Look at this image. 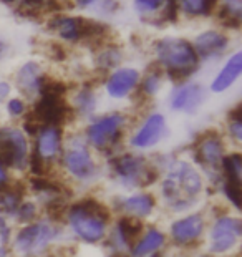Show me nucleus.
Listing matches in <instances>:
<instances>
[{
	"label": "nucleus",
	"mask_w": 242,
	"mask_h": 257,
	"mask_svg": "<svg viewBox=\"0 0 242 257\" xmlns=\"http://www.w3.org/2000/svg\"><path fill=\"white\" fill-rule=\"evenodd\" d=\"M155 57L156 65L163 68L164 75H168L173 81H181L194 75L199 68L192 43L184 38L164 37L155 42Z\"/></svg>",
	"instance_id": "nucleus-1"
},
{
	"label": "nucleus",
	"mask_w": 242,
	"mask_h": 257,
	"mask_svg": "<svg viewBox=\"0 0 242 257\" xmlns=\"http://www.w3.org/2000/svg\"><path fill=\"white\" fill-rule=\"evenodd\" d=\"M202 191V178L188 161L176 160L164 178L161 193L176 211L188 209L191 199Z\"/></svg>",
	"instance_id": "nucleus-2"
},
{
	"label": "nucleus",
	"mask_w": 242,
	"mask_h": 257,
	"mask_svg": "<svg viewBox=\"0 0 242 257\" xmlns=\"http://www.w3.org/2000/svg\"><path fill=\"white\" fill-rule=\"evenodd\" d=\"M101 212L106 211L96 201H85L81 204H76L68 214L71 231L85 242L93 244L101 240L106 234L108 219V216L101 214Z\"/></svg>",
	"instance_id": "nucleus-3"
},
{
	"label": "nucleus",
	"mask_w": 242,
	"mask_h": 257,
	"mask_svg": "<svg viewBox=\"0 0 242 257\" xmlns=\"http://www.w3.org/2000/svg\"><path fill=\"white\" fill-rule=\"evenodd\" d=\"M125 116L121 113H109L95 119L86 128V140L96 150H108L119 141L123 135Z\"/></svg>",
	"instance_id": "nucleus-4"
},
{
	"label": "nucleus",
	"mask_w": 242,
	"mask_h": 257,
	"mask_svg": "<svg viewBox=\"0 0 242 257\" xmlns=\"http://www.w3.org/2000/svg\"><path fill=\"white\" fill-rule=\"evenodd\" d=\"M0 161L12 168H24L29 161V141L15 126L0 128Z\"/></svg>",
	"instance_id": "nucleus-5"
},
{
	"label": "nucleus",
	"mask_w": 242,
	"mask_h": 257,
	"mask_svg": "<svg viewBox=\"0 0 242 257\" xmlns=\"http://www.w3.org/2000/svg\"><path fill=\"white\" fill-rule=\"evenodd\" d=\"M242 236V222L237 217L222 216L214 222L211 231V244L209 252L214 255H221L232 250L237 245Z\"/></svg>",
	"instance_id": "nucleus-6"
},
{
	"label": "nucleus",
	"mask_w": 242,
	"mask_h": 257,
	"mask_svg": "<svg viewBox=\"0 0 242 257\" xmlns=\"http://www.w3.org/2000/svg\"><path fill=\"white\" fill-rule=\"evenodd\" d=\"M63 165L73 178L90 181L96 176V163L83 141H71L63 155Z\"/></svg>",
	"instance_id": "nucleus-7"
},
{
	"label": "nucleus",
	"mask_w": 242,
	"mask_h": 257,
	"mask_svg": "<svg viewBox=\"0 0 242 257\" xmlns=\"http://www.w3.org/2000/svg\"><path fill=\"white\" fill-rule=\"evenodd\" d=\"M55 227L50 224H30L15 237L14 249L19 254H40L43 249L47 247L48 242L55 237Z\"/></svg>",
	"instance_id": "nucleus-8"
},
{
	"label": "nucleus",
	"mask_w": 242,
	"mask_h": 257,
	"mask_svg": "<svg viewBox=\"0 0 242 257\" xmlns=\"http://www.w3.org/2000/svg\"><path fill=\"white\" fill-rule=\"evenodd\" d=\"M192 48H194L199 62H211V60L221 58L230 47V38L221 30H204L194 38Z\"/></svg>",
	"instance_id": "nucleus-9"
},
{
	"label": "nucleus",
	"mask_w": 242,
	"mask_h": 257,
	"mask_svg": "<svg viewBox=\"0 0 242 257\" xmlns=\"http://www.w3.org/2000/svg\"><path fill=\"white\" fill-rule=\"evenodd\" d=\"M113 171L123 184H128V188H133L136 184H148L150 179V168L140 156L125 155L113 160Z\"/></svg>",
	"instance_id": "nucleus-10"
},
{
	"label": "nucleus",
	"mask_w": 242,
	"mask_h": 257,
	"mask_svg": "<svg viewBox=\"0 0 242 257\" xmlns=\"http://www.w3.org/2000/svg\"><path fill=\"white\" fill-rule=\"evenodd\" d=\"M206 101V88L201 83L178 85L169 95V106L173 111L196 113Z\"/></svg>",
	"instance_id": "nucleus-11"
},
{
	"label": "nucleus",
	"mask_w": 242,
	"mask_h": 257,
	"mask_svg": "<svg viewBox=\"0 0 242 257\" xmlns=\"http://www.w3.org/2000/svg\"><path fill=\"white\" fill-rule=\"evenodd\" d=\"M166 135V118L161 113L148 114L140 130L131 138V146L136 150H148L156 146Z\"/></svg>",
	"instance_id": "nucleus-12"
},
{
	"label": "nucleus",
	"mask_w": 242,
	"mask_h": 257,
	"mask_svg": "<svg viewBox=\"0 0 242 257\" xmlns=\"http://www.w3.org/2000/svg\"><path fill=\"white\" fill-rule=\"evenodd\" d=\"M141 75L136 68L131 67H121L116 68L104 81V90H106L108 96L113 100H123V98L130 96L131 93L136 90L140 85Z\"/></svg>",
	"instance_id": "nucleus-13"
},
{
	"label": "nucleus",
	"mask_w": 242,
	"mask_h": 257,
	"mask_svg": "<svg viewBox=\"0 0 242 257\" xmlns=\"http://www.w3.org/2000/svg\"><path fill=\"white\" fill-rule=\"evenodd\" d=\"M43 81H45V73L42 65L35 60L25 62L15 73V86L27 98H37L40 95Z\"/></svg>",
	"instance_id": "nucleus-14"
},
{
	"label": "nucleus",
	"mask_w": 242,
	"mask_h": 257,
	"mask_svg": "<svg viewBox=\"0 0 242 257\" xmlns=\"http://www.w3.org/2000/svg\"><path fill=\"white\" fill-rule=\"evenodd\" d=\"M196 158L204 168L219 169L224 160V143L221 136L204 135L196 146Z\"/></svg>",
	"instance_id": "nucleus-15"
},
{
	"label": "nucleus",
	"mask_w": 242,
	"mask_h": 257,
	"mask_svg": "<svg viewBox=\"0 0 242 257\" xmlns=\"http://www.w3.org/2000/svg\"><path fill=\"white\" fill-rule=\"evenodd\" d=\"M240 75H242V52L237 50L225 60L222 68L214 76V80L211 81V91L212 93L227 91L240 78Z\"/></svg>",
	"instance_id": "nucleus-16"
},
{
	"label": "nucleus",
	"mask_w": 242,
	"mask_h": 257,
	"mask_svg": "<svg viewBox=\"0 0 242 257\" xmlns=\"http://www.w3.org/2000/svg\"><path fill=\"white\" fill-rule=\"evenodd\" d=\"M204 231V219L201 214H189L174 221L171 226V236L176 242L188 244L196 240Z\"/></svg>",
	"instance_id": "nucleus-17"
},
{
	"label": "nucleus",
	"mask_w": 242,
	"mask_h": 257,
	"mask_svg": "<svg viewBox=\"0 0 242 257\" xmlns=\"http://www.w3.org/2000/svg\"><path fill=\"white\" fill-rule=\"evenodd\" d=\"M62 146V131L58 126H43L37 133V155L42 161L53 160Z\"/></svg>",
	"instance_id": "nucleus-18"
},
{
	"label": "nucleus",
	"mask_w": 242,
	"mask_h": 257,
	"mask_svg": "<svg viewBox=\"0 0 242 257\" xmlns=\"http://www.w3.org/2000/svg\"><path fill=\"white\" fill-rule=\"evenodd\" d=\"M48 29L53 30L65 42H80L81 40V17L73 15H55L48 24Z\"/></svg>",
	"instance_id": "nucleus-19"
},
{
	"label": "nucleus",
	"mask_w": 242,
	"mask_h": 257,
	"mask_svg": "<svg viewBox=\"0 0 242 257\" xmlns=\"http://www.w3.org/2000/svg\"><path fill=\"white\" fill-rule=\"evenodd\" d=\"M242 17V0H221L219 9V22L229 30L240 29Z\"/></svg>",
	"instance_id": "nucleus-20"
},
{
	"label": "nucleus",
	"mask_w": 242,
	"mask_h": 257,
	"mask_svg": "<svg viewBox=\"0 0 242 257\" xmlns=\"http://www.w3.org/2000/svg\"><path fill=\"white\" fill-rule=\"evenodd\" d=\"M164 244V234L156 231V229H150L138 244L135 245L131 250L133 257H148L151 254H155L156 250Z\"/></svg>",
	"instance_id": "nucleus-21"
},
{
	"label": "nucleus",
	"mask_w": 242,
	"mask_h": 257,
	"mask_svg": "<svg viewBox=\"0 0 242 257\" xmlns=\"http://www.w3.org/2000/svg\"><path fill=\"white\" fill-rule=\"evenodd\" d=\"M153 198L150 194H135L130 196L123 201V209L126 211L128 216L133 217H145L148 214H151L153 211Z\"/></svg>",
	"instance_id": "nucleus-22"
},
{
	"label": "nucleus",
	"mask_w": 242,
	"mask_h": 257,
	"mask_svg": "<svg viewBox=\"0 0 242 257\" xmlns=\"http://www.w3.org/2000/svg\"><path fill=\"white\" fill-rule=\"evenodd\" d=\"M163 76H164L163 68L159 67V65L153 63L151 70H148L146 76L143 78L141 85H140L141 95H145L146 98L156 96L159 93V90H161V86H163Z\"/></svg>",
	"instance_id": "nucleus-23"
},
{
	"label": "nucleus",
	"mask_w": 242,
	"mask_h": 257,
	"mask_svg": "<svg viewBox=\"0 0 242 257\" xmlns=\"http://www.w3.org/2000/svg\"><path fill=\"white\" fill-rule=\"evenodd\" d=\"M121 58H123V53H121L118 47L106 45L95 53V65L101 72H108V70H113L118 67L121 63Z\"/></svg>",
	"instance_id": "nucleus-24"
},
{
	"label": "nucleus",
	"mask_w": 242,
	"mask_h": 257,
	"mask_svg": "<svg viewBox=\"0 0 242 257\" xmlns=\"http://www.w3.org/2000/svg\"><path fill=\"white\" fill-rule=\"evenodd\" d=\"M219 0H179V7L189 17H209L216 12Z\"/></svg>",
	"instance_id": "nucleus-25"
},
{
	"label": "nucleus",
	"mask_w": 242,
	"mask_h": 257,
	"mask_svg": "<svg viewBox=\"0 0 242 257\" xmlns=\"http://www.w3.org/2000/svg\"><path fill=\"white\" fill-rule=\"evenodd\" d=\"M73 106L76 113H80L81 116H90L96 108V95L93 88H81L73 98Z\"/></svg>",
	"instance_id": "nucleus-26"
},
{
	"label": "nucleus",
	"mask_w": 242,
	"mask_h": 257,
	"mask_svg": "<svg viewBox=\"0 0 242 257\" xmlns=\"http://www.w3.org/2000/svg\"><path fill=\"white\" fill-rule=\"evenodd\" d=\"M221 168L225 171V176H227V184L240 186V176H242V160H240V155L234 153V155L224 156Z\"/></svg>",
	"instance_id": "nucleus-27"
},
{
	"label": "nucleus",
	"mask_w": 242,
	"mask_h": 257,
	"mask_svg": "<svg viewBox=\"0 0 242 257\" xmlns=\"http://www.w3.org/2000/svg\"><path fill=\"white\" fill-rule=\"evenodd\" d=\"M164 9V0H135V10L141 15H153Z\"/></svg>",
	"instance_id": "nucleus-28"
},
{
	"label": "nucleus",
	"mask_w": 242,
	"mask_h": 257,
	"mask_svg": "<svg viewBox=\"0 0 242 257\" xmlns=\"http://www.w3.org/2000/svg\"><path fill=\"white\" fill-rule=\"evenodd\" d=\"M229 135L235 141L242 140V116H240V106L230 111L229 116Z\"/></svg>",
	"instance_id": "nucleus-29"
},
{
	"label": "nucleus",
	"mask_w": 242,
	"mask_h": 257,
	"mask_svg": "<svg viewBox=\"0 0 242 257\" xmlns=\"http://www.w3.org/2000/svg\"><path fill=\"white\" fill-rule=\"evenodd\" d=\"M20 194L17 191L4 188V193L0 194V206H4L5 211H15L19 207V199Z\"/></svg>",
	"instance_id": "nucleus-30"
},
{
	"label": "nucleus",
	"mask_w": 242,
	"mask_h": 257,
	"mask_svg": "<svg viewBox=\"0 0 242 257\" xmlns=\"http://www.w3.org/2000/svg\"><path fill=\"white\" fill-rule=\"evenodd\" d=\"M27 111L25 101L22 98H10L7 101V113L12 118H20L24 116V113Z\"/></svg>",
	"instance_id": "nucleus-31"
},
{
	"label": "nucleus",
	"mask_w": 242,
	"mask_h": 257,
	"mask_svg": "<svg viewBox=\"0 0 242 257\" xmlns=\"http://www.w3.org/2000/svg\"><path fill=\"white\" fill-rule=\"evenodd\" d=\"M17 214L22 221H29L34 217L35 214V206L34 204H30V202H27V204H24L22 207H19V211H17Z\"/></svg>",
	"instance_id": "nucleus-32"
},
{
	"label": "nucleus",
	"mask_w": 242,
	"mask_h": 257,
	"mask_svg": "<svg viewBox=\"0 0 242 257\" xmlns=\"http://www.w3.org/2000/svg\"><path fill=\"white\" fill-rule=\"evenodd\" d=\"M9 226H7V222H5V219L2 216H0V239H2V242H5V240L9 239Z\"/></svg>",
	"instance_id": "nucleus-33"
},
{
	"label": "nucleus",
	"mask_w": 242,
	"mask_h": 257,
	"mask_svg": "<svg viewBox=\"0 0 242 257\" xmlns=\"http://www.w3.org/2000/svg\"><path fill=\"white\" fill-rule=\"evenodd\" d=\"M10 91H12V86H10L9 81H0V100L7 98L10 95Z\"/></svg>",
	"instance_id": "nucleus-34"
},
{
	"label": "nucleus",
	"mask_w": 242,
	"mask_h": 257,
	"mask_svg": "<svg viewBox=\"0 0 242 257\" xmlns=\"http://www.w3.org/2000/svg\"><path fill=\"white\" fill-rule=\"evenodd\" d=\"M75 2L80 9H88V7H91L93 4L100 2V0H75Z\"/></svg>",
	"instance_id": "nucleus-35"
},
{
	"label": "nucleus",
	"mask_w": 242,
	"mask_h": 257,
	"mask_svg": "<svg viewBox=\"0 0 242 257\" xmlns=\"http://www.w3.org/2000/svg\"><path fill=\"white\" fill-rule=\"evenodd\" d=\"M7 48H9L7 42H5V38L0 35V60L5 57V53H7Z\"/></svg>",
	"instance_id": "nucleus-36"
},
{
	"label": "nucleus",
	"mask_w": 242,
	"mask_h": 257,
	"mask_svg": "<svg viewBox=\"0 0 242 257\" xmlns=\"http://www.w3.org/2000/svg\"><path fill=\"white\" fill-rule=\"evenodd\" d=\"M5 179H7V173H5V168L2 165V161H0V184H4Z\"/></svg>",
	"instance_id": "nucleus-37"
},
{
	"label": "nucleus",
	"mask_w": 242,
	"mask_h": 257,
	"mask_svg": "<svg viewBox=\"0 0 242 257\" xmlns=\"http://www.w3.org/2000/svg\"><path fill=\"white\" fill-rule=\"evenodd\" d=\"M0 2H4V4H9V5H12V4H15V0H0Z\"/></svg>",
	"instance_id": "nucleus-38"
}]
</instances>
